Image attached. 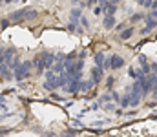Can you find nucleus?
Segmentation results:
<instances>
[{"label":"nucleus","mask_w":157,"mask_h":137,"mask_svg":"<svg viewBox=\"0 0 157 137\" xmlns=\"http://www.w3.org/2000/svg\"><path fill=\"white\" fill-rule=\"evenodd\" d=\"M66 60H77V53L73 51V53H68L66 55Z\"/></svg>","instance_id":"21"},{"label":"nucleus","mask_w":157,"mask_h":137,"mask_svg":"<svg viewBox=\"0 0 157 137\" xmlns=\"http://www.w3.org/2000/svg\"><path fill=\"white\" fill-rule=\"evenodd\" d=\"M110 99H113V97H110V95H102V97H101V102H108Z\"/></svg>","instance_id":"27"},{"label":"nucleus","mask_w":157,"mask_h":137,"mask_svg":"<svg viewBox=\"0 0 157 137\" xmlns=\"http://www.w3.org/2000/svg\"><path fill=\"white\" fill-rule=\"evenodd\" d=\"M93 81H80V88H78V91H88L93 88Z\"/></svg>","instance_id":"12"},{"label":"nucleus","mask_w":157,"mask_h":137,"mask_svg":"<svg viewBox=\"0 0 157 137\" xmlns=\"http://www.w3.org/2000/svg\"><path fill=\"white\" fill-rule=\"evenodd\" d=\"M93 60H95V64H97V66H101V68H102V64H104V60H106V57H104V53H95V57H93Z\"/></svg>","instance_id":"15"},{"label":"nucleus","mask_w":157,"mask_h":137,"mask_svg":"<svg viewBox=\"0 0 157 137\" xmlns=\"http://www.w3.org/2000/svg\"><path fill=\"white\" fill-rule=\"evenodd\" d=\"M122 29H126V22H121L117 26V31H122Z\"/></svg>","instance_id":"28"},{"label":"nucleus","mask_w":157,"mask_h":137,"mask_svg":"<svg viewBox=\"0 0 157 137\" xmlns=\"http://www.w3.org/2000/svg\"><path fill=\"white\" fill-rule=\"evenodd\" d=\"M121 106H122V108L130 106V93H126V95H121Z\"/></svg>","instance_id":"18"},{"label":"nucleus","mask_w":157,"mask_h":137,"mask_svg":"<svg viewBox=\"0 0 157 137\" xmlns=\"http://www.w3.org/2000/svg\"><path fill=\"white\" fill-rule=\"evenodd\" d=\"M33 17H37V11H35L33 7H22V9H18V11L11 13L9 20L20 22V20H29V18H33Z\"/></svg>","instance_id":"3"},{"label":"nucleus","mask_w":157,"mask_h":137,"mask_svg":"<svg viewBox=\"0 0 157 137\" xmlns=\"http://www.w3.org/2000/svg\"><path fill=\"white\" fill-rule=\"evenodd\" d=\"M31 68H35L31 60H24V62H20V64H18V68L13 71V77H15V81H17V82H20V81L28 79V77L31 75Z\"/></svg>","instance_id":"2"},{"label":"nucleus","mask_w":157,"mask_h":137,"mask_svg":"<svg viewBox=\"0 0 157 137\" xmlns=\"http://www.w3.org/2000/svg\"><path fill=\"white\" fill-rule=\"evenodd\" d=\"M102 73H104V70H102L101 66H95V68H91V81H93V82H101V79H102Z\"/></svg>","instance_id":"8"},{"label":"nucleus","mask_w":157,"mask_h":137,"mask_svg":"<svg viewBox=\"0 0 157 137\" xmlns=\"http://www.w3.org/2000/svg\"><path fill=\"white\" fill-rule=\"evenodd\" d=\"M2 2H4V0H0V4H2Z\"/></svg>","instance_id":"36"},{"label":"nucleus","mask_w":157,"mask_h":137,"mask_svg":"<svg viewBox=\"0 0 157 137\" xmlns=\"http://www.w3.org/2000/svg\"><path fill=\"white\" fill-rule=\"evenodd\" d=\"M152 2H154V0H141L139 4H143L144 7H152Z\"/></svg>","instance_id":"23"},{"label":"nucleus","mask_w":157,"mask_h":137,"mask_svg":"<svg viewBox=\"0 0 157 137\" xmlns=\"http://www.w3.org/2000/svg\"><path fill=\"white\" fill-rule=\"evenodd\" d=\"M17 55V51H15V48H7V49H4V57H6V62H11V59Z\"/></svg>","instance_id":"13"},{"label":"nucleus","mask_w":157,"mask_h":137,"mask_svg":"<svg viewBox=\"0 0 157 137\" xmlns=\"http://www.w3.org/2000/svg\"><path fill=\"white\" fill-rule=\"evenodd\" d=\"M150 70H152V73H157V64H155V62L150 66Z\"/></svg>","instance_id":"30"},{"label":"nucleus","mask_w":157,"mask_h":137,"mask_svg":"<svg viewBox=\"0 0 157 137\" xmlns=\"http://www.w3.org/2000/svg\"><path fill=\"white\" fill-rule=\"evenodd\" d=\"M115 13H117V6L115 4H108L104 7V15H115Z\"/></svg>","instance_id":"16"},{"label":"nucleus","mask_w":157,"mask_h":137,"mask_svg":"<svg viewBox=\"0 0 157 137\" xmlns=\"http://www.w3.org/2000/svg\"><path fill=\"white\" fill-rule=\"evenodd\" d=\"M110 4V0H99V6H102V7H106Z\"/></svg>","instance_id":"29"},{"label":"nucleus","mask_w":157,"mask_h":137,"mask_svg":"<svg viewBox=\"0 0 157 137\" xmlns=\"http://www.w3.org/2000/svg\"><path fill=\"white\" fill-rule=\"evenodd\" d=\"M124 66V59L119 53H112L110 55V70H121Z\"/></svg>","instance_id":"5"},{"label":"nucleus","mask_w":157,"mask_h":137,"mask_svg":"<svg viewBox=\"0 0 157 137\" xmlns=\"http://www.w3.org/2000/svg\"><path fill=\"white\" fill-rule=\"evenodd\" d=\"M150 17H154V18L157 20V9H152V13H150Z\"/></svg>","instance_id":"31"},{"label":"nucleus","mask_w":157,"mask_h":137,"mask_svg":"<svg viewBox=\"0 0 157 137\" xmlns=\"http://www.w3.org/2000/svg\"><path fill=\"white\" fill-rule=\"evenodd\" d=\"M70 17H71L73 20H80V17H82V9H80V7H73V9L70 11Z\"/></svg>","instance_id":"14"},{"label":"nucleus","mask_w":157,"mask_h":137,"mask_svg":"<svg viewBox=\"0 0 157 137\" xmlns=\"http://www.w3.org/2000/svg\"><path fill=\"white\" fill-rule=\"evenodd\" d=\"M115 15H104V20H102V26L104 29H113L115 28Z\"/></svg>","instance_id":"7"},{"label":"nucleus","mask_w":157,"mask_h":137,"mask_svg":"<svg viewBox=\"0 0 157 137\" xmlns=\"http://www.w3.org/2000/svg\"><path fill=\"white\" fill-rule=\"evenodd\" d=\"M152 9H157V0H154V2H152Z\"/></svg>","instance_id":"32"},{"label":"nucleus","mask_w":157,"mask_h":137,"mask_svg":"<svg viewBox=\"0 0 157 137\" xmlns=\"http://www.w3.org/2000/svg\"><path fill=\"white\" fill-rule=\"evenodd\" d=\"M144 24H146V26L141 29V33H143V35H150L154 29H157V20L154 18V17H150V15L144 18Z\"/></svg>","instance_id":"4"},{"label":"nucleus","mask_w":157,"mask_h":137,"mask_svg":"<svg viewBox=\"0 0 157 137\" xmlns=\"http://www.w3.org/2000/svg\"><path fill=\"white\" fill-rule=\"evenodd\" d=\"M102 11H104V7H102V6L93 7V15H97V17H99V15H102Z\"/></svg>","instance_id":"19"},{"label":"nucleus","mask_w":157,"mask_h":137,"mask_svg":"<svg viewBox=\"0 0 157 137\" xmlns=\"http://www.w3.org/2000/svg\"><path fill=\"white\" fill-rule=\"evenodd\" d=\"M4 2H6V4H11V2H13V0H4Z\"/></svg>","instance_id":"34"},{"label":"nucleus","mask_w":157,"mask_h":137,"mask_svg":"<svg viewBox=\"0 0 157 137\" xmlns=\"http://www.w3.org/2000/svg\"><path fill=\"white\" fill-rule=\"evenodd\" d=\"M9 24H11V22H9L7 18H4V20H0V28H2V29H6V28H7Z\"/></svg>","instance_id":"22"},{"label":"nucleus","mask_w":157,"mask_h":137,"mask_svg":"<svg viewBox=\"0 0 157 137\" xmlns=\"http://www.w3.org/2000/svg\"><path fill=\"white\" fill-rule=\"evenodd\" d=\"M78 88H80V79L70 77V84H66V90L70 93H78Z\"/></svg>","instance_id":"6"},{"label":"nucleus","mask_w":157,"mask_h":137,"mask_svg":"<svg viewBox=\"0 0 157 137\" xmlns=\"http://www.w3.org/2000/svg\"><path fill=\"white\" fill-rule=\"evenodd\" d=\"M80 24H82V28H84V29H88V28H90V22H88V18H84V17H80Z\"/></svg>","instance_id":"20"},{"label":"nucleus","mask_w":157,"mask_h":137,"mask_svg":"<svg viewBox=\"0 0 157 137\" xmlns=\"http://www.w3.org/2000/svg\"><path fill=\"white\" fill-rule=\"evenodd\" d=\"M139 62H141V64H148V60H146L144 55H139Z\"/></svg>","instance_id":"26"},{"label":"nucleus","mask_w":157,"mask_h":137,"mask_svg":"<svg viewBox=\"0 0 157 137\" xmlns=\"http://www.w3.org/2000/svg\"><path fill=\"white\" fill-rule=\"evenodd\" d=\"M132 35H133V28H126V29H122V31H121L119 39H121V40H128Z\"/></svg>","instance_id":"11"},{"label":"nucleus","mask_w":157,"mask_h":137,"mask_svg":"<svg viewBox=\"0 0 157 137\" xmlns=\"http://www.w3.org/2000/svg\"><path fill=\"white\" fill-rule=\"evenodd\" d=\"M128 75H130V77L135 81V79H141L144 73H143L141 70H137V68H133V66H132V68H128Z\"/></svg>","instance_id":"10"},{"label":"nucleus","mask_w":157,"mask_h":137,"mask_svg":"<svg viewBox=\"0 0 157 137\" xmlns=\"http://www.w3.org/2000/svg\"><path fill=\"white\" fill-rule=\"evenodd\" d=\"M53 64H55V55L49 53V51H42V53H39V55L35 57V60H33V66L37 68L39 73H42L44 70H49Z\"/></svg>","instance_id":"1"},{"label":"nucleus","mask_w":157,"mask_h":137,"mask_svg":"<svg viewBox=\"0 0 157 137\" xmlns=\"http://www.w3.org/2000/svg\"><path fill=\"white\" fill-rule=\"evenodd\" d=\"M71 2H78V0H71Z\"/></svg>","instance_id":"35"},{"label":"nucleus","mask_w":157,"mask_h":137,"mask_svg":"<svg viewBox=\"0 0 157 137\" xmlns=\"http://www.w3.org/2000/svg\"><path fill=\"white\" fill-rule=\"evenodd\" d=\"M68 29H70L71 33H73V31L78 33V31H80V29H78V20H73V18H71V20H70V24H68Z\"/></svg>","instance_id":"17"},{"label":"nucleus","mask_w":157,"mask_h":137,"mask_svg":"<svg viewBox=\"0 0 157 137\" xmlns=\"http://www.w3.org/2000/svg\"><path fill=\"white\" fill-rule=\"evenodd\" d=\"M141 18H143V15H141V13H137V15H133V17H132V22H139Z\"/></svg>","instance_id":"24"},{"label":"nucleus","mask_w":157,"mask_h":137,"mask_svg":"<svg viewBox=\"0 0 157 137\" xmlns=\"http://www.w3.org/2000/svg\"><path fill=\"white\" fill-rule=\"evenodd\" d=\"M141 93H135V91H130V106H139V102H141Z\"/></svg>","instance_id":"9"},{"label":"nucleus","mask_w":157,"mask_h":137,"mask_svg":"<svg viewBox=\"0 0 157 137\" xmlns=\"http://www.w3.org/2000/svg\"><path fill=\"white\" fill-rule=\"evenodd\" d=\"M113 82H115V79H113V77H110V79L106 81V86H108V88H112V86H113Z\"/></svg>","instance_id":"25"},{"label":"nucleus","mask_w":157,"mask_h":137,"mask_svg":"<svg viewBox=\"0 0 157 137\" xmlns=\"http://www.w3.org/2000/svg\"><path fill=\"white\" fill-rule=\"evenodd\" d=\"M119 2H121V0H110V4H115V6H117Z\"/></svg>","instance_id":"33"}]
</instances>
